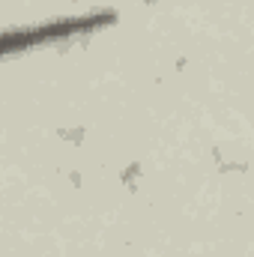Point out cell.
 <instances>
[{
	"label": "cell",
	"mask_w": 254,
	"mask_h": 257,
	"mask_svg": "<svg viewBox=\"0 0 254 257\" xmlns=\"http://www.w3.org/2000/svg\"><path fill=\"white\" fill-rule=\"evenodd\" d=\"M114 12L111 9H96V12H87V15H75V18H57V21H48V24H36V27H27V30H9L3 33V54H15V51H24V48H33V45H45V42H54V39H69V36H81V33H96L99 27H108L114 24Z\"/></svg>",
	"instance_id": "cell-1"
}]
</instances>
